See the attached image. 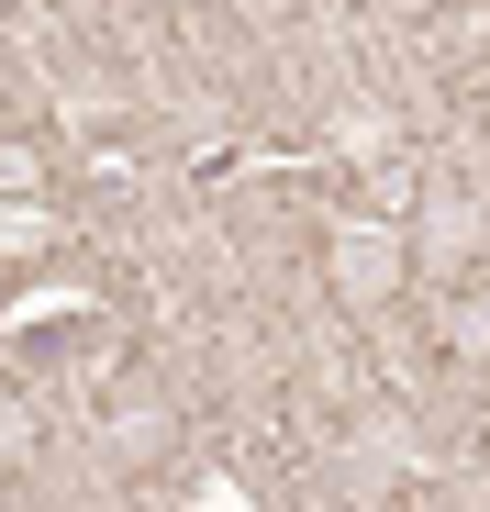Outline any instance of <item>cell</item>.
Returning <instances> with one entry per match:
<instances>
[{"label": "cell", "instance_id": "1", "mask_svg": "<svg viewBox=\"0 0 490 512\" xmlns=\"http://www.w3.org/2000/svg\"><path fill=\"white\" fill-rule=\"evenodd\" d=\"M323 279H335L346 312H390L401 279H413V245H401V223H379V212H346L335 234H323Z\"/></svg>", "mask_w": 490, "mask_h": 512}]
</instances>
